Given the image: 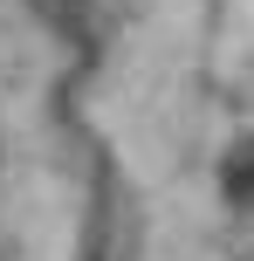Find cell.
Instances as JSON below:
<instances>
[{
    "label": "cell",
    "instance_id": "6da1fadb",
    "mask_svg": "<svg viewBox=\"0 0 254 261\" xmlns=\"http://www.w3.org/2000/svg\"><path fill=\"white\" fill-rule=\"evenodd\" d=\"M220 186H227L234 206H254V130H247V138H234V151L220 158Z\"/></svg>",
    "mask_w": 254,
    "mask_h": 261
},
{
    "label": "cell",
    "instance_id": "7a4b0ae2",
    "mask_svg": "<svg viewBox=\"0 0 254 261\" xmlns=\"http://www.w3.org/2000/svg\"><path fill=\"white\" fill-rule=\"evenodd\" d=\"M82 261H110V186H96L90 220H82Z\"/></svg>",
    "mask_w": 254,
    "mask_h": 261
},
{
    "label": "cell",
    "instance_id": "3957f363",
    "mask_svg": "<svg viewBox=\"0 0 254 261\" xmlns=\"http://www.w3.org/2000/svg\"><path fill=\"white\" fill-rule=\"evenodd\" d=\"M35 7L48 14L55 28H76V21H82V0H35Z\"/></svg>",
    "mask_w": 254,
    "mask_h": 261
}]
</instances>
